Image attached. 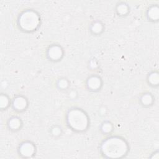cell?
<instances>
[{"label": "cell", "mask_w": 159, "mask_h": 159, "mask_svg": "<svg viewBox=\"0 0 159 159\" xmlns=\"http://www.w3.org/2000/svg\"><path fill=\"white\" fill-rule=\"evenodd\" d=\"M99 153L104 158H125L130 152V145L123 137L110 135L99 144Z\"/></svg>", "instance_id": "obj_1"}, {"label": "cell", "mask_w": 159, "mask_h": 159, "mask_svg": "<svg viewBox=\"0 0 159 159\" xmlns=\"http://www.w3.org/2000/svg\"><path fill=\"white\" fill-rule=\"evenodd\" d=\"M66 126L75 133H84L90 127V118L88 113L79 107L69 108L65 114Z\"/></svg>", "instance_id": "obj_2"}, {"label": "cell", "mask_w": 159, "mask_h": 159, "mask_svg": "<svg viewBox=\"0 0 159 159\" xmlns=\"http://www.w3.org/2000/svg\"><path fill=\"white\" fill-rule=\"evenodd\" d=\"M42 22L40 13L34 9H25L18 15L17 25L18 29L25 33H32L37 30Z\"/></svg>", "instance_id": "obj_3"}, {"label": "cell", "mask_w": 159, "mask_h": 159, "mask_svg": "<svg viewBox=\"0 0 159 159\" xmlns=\"http://www.w3.org/2000/svg\"><path fill=\"white\" fill-rule=\"evenodd\" d=\"M18 155L22 158H30L34 157L37 153L35 143L29 140L21 142L17 147Z\"/></svg>", "instance_id": "obj_4"}, {"label": "cell", "mask_w": 159, "mask_h": 159, "mask_svg": "<svg viewBox=\"0 0 159 159\" xmlns=\"http://www.w3.org/2000/svg\"><path fill=\"white\" fill-rule=\"evenodd\" d=\"M65 50L58 43H52L48 45L45 51L47 59L53 63L60 61L64 57Z\"/></svg>", "instance_id": "obj_5"}, {"label": "cell", "mask_w": 159, "mask_h": 159, "mask_svg": "<svg viewBox=\"0 0 159 159\" xmlns=\"http://www.w3.org/2000/svg\"><path fill=\"white\" fill-rule=\"evenodd\" d=\"M29 106L28 98L23 94H17L11 100V107L17 113H22L25 111Z\"/></svg>", "instance_id": "obj_6"}, {"label": "cell", "mask_w": 159, "mask_h": 159, "mask_svg": "<svg viewBox=\"0 0 159 159\" xmlns=\"http://www.w3.org/2000/svg\"><path fill=\"white\" fill-rule=\"evenodd\" d=\"M104 81L101 76L98 74H92L87 77L85 85L87 89L93 93L99 92L102 88Z\"/></svg>", "instance_id": "obj_7"}, {"label": "cell", "mask_w": 159, "mask_h": 159, "mask_svg": "<svg viewBox=\"0 0 159 159\" xmlns=\"http://www.w3.org/2000/svg\"><path fill=\"white\" fill-rule=\"evenodd\" d=\"M7 128L11 132H16L21 130L23 127V121L20 117L14 115L8 118L6 122Z\"/></svg>", "instance_id": "obj_8"}, {"label": "cell", "mask_w": 159, "mask_h": 159, "mask_svg": "<svg viewBox=\"0 0 159 159\" xmlns=\"http://www.w3.org/2000/svg\"><path fill=\"white\" fill-rule=\"evenodd\" d=\"M148 21L153 23L158 22L159 20V6L157 4L150 5L146 11L145 14Z\"/></svg>", "instance_id": "obj_9"}, {"label": "cell", "mask_w": 159, "mask_h": 159, "mask_svg": "<svg viewBox=\"0 0 159 159\" xmlns=\"http://www.w3.org/2000/svg\"><path fill=\"white\" fill-rule=\"evenodd\" d=\"M105 30V24L100 20H94L89 25V31L94 36L101 35Z\"/></svg>", "instance_id": "obj_10"}, {"label": "cell", "mask_w": 159, "mask_h": 159, "mask_svg": "<svg viewBox=\"0 0 159 159\" xmlns=\"http://www.w3.org/2000/svg\"><path fill=\"white\" fill-rule=\"evenodd\" d=\"M155 98L150 92H144L139 98V103L143 107H149L155 103Z\"/></svg>", "instance_id": "obj_11"}, {"label": "cell", "mask_w": 159, "mask_h": 159, "mask_svg": "<svg viewBox=\"0 0 159 159\" xmlns=\"http://www.w3.org/2000/svg\"><path fill=\"white\" fill-rule=\"evenodd\" d=\"M114 11L118 16L124 17L127 16L130 13V7L126 2L119 1L115 6Z\"/></svg>", "instance_id": "obj_12"}, {"label": "cell", "mask_w": 159, "mask_h": 159, "mask_svg": "<svg viewBox=\"0 0 159 159\" xmlns=\"http://www.w3.org/2000/svg\"><path fill=\"white\" fill-rule=\"evenodd\" d=\"M146 81L148 86L157 88L159 86V73L158 70L150 71L146 77Z\"/></svg>", "instance_id": "obj_13"}, {"label": "cell", "mask_w": 159, "mask_h": 159, "mask_svg": "<svg viewBox=\"0 0 159 159\" xmlns=\"http://www.w3.org/2000/svg\"><path fill=\"white\" fill-rule=\"evenodd\" d=\"M114 130V125L108 120L102 121L99 125V131L104 135H110Z\"/></svg>", "instance_id": "obj_14"}, {"label": "cell", "mask_w": 159, "mask_h": 159, "mask_svg": "<svg viewBox=\"0 0 159 159\" xmlns=\"http://www.w3.org/2000/svg\"><path fill=\"white\" fill-rule=\"evenodd\" d=\"M55 85L58 90L64 91L69 89L70 87V81L66 77H60L57 80Z\"/></svg>", "instance_id": "obj_15"}, {"label": "cell", "mask_w": 159, "mask_h": 159, "mask_svg": "<svg viewBox=\"0 0 159 159\" xmlns=\"http://www.w3.org/2000/svg\"><path fill=\"white\" fill-rule=\"evenodd\" d=\"M11 99L4 93L0 94V109L1 111L7 110L11 106Z\"/></svg>", "instance_id": "obj_16"}, {"label": "cell", "mask_w": 159, "mask_h": 159, "mask_svg": "<svg viewBox=\"0 0 159 159\" xmlns=\"http://www.w3.org/2000/svg\"><path fill=\"white\" fill-rule=\"evenodd\" d=\"M48 132L52 137L58 139L61 137L63 134V128L59 124H53L49 128Z\"/></svg>", "instance_id": "obj_17"}, {"label": "cell", "mask_w": 159, "mask_h": 159, "mask_svg": "<svg viewBox=\"0 0 159 159\" xmlns=\"http://www.w3.org/2000/svg\"><path fill=\"white\" fill-rule=\"evenodd\" d=\"M88 66L91 70H95L99 67V63H98V61H97V60L93 58V59L90 60V61H89Z\"/></svg>", "instance_id": "obj_18"}, {"label": "cell", "mask_w": 159, "mask_h": 159, "mask_svg": "<svg viewBox=\"0 0 159 159\" xmlns=\"http://www.w3.org/2000/svg\"><path fill=\"white\" fill-rule=\"evenodd\" d=\"M78 96V91L75 89H72L71 90L69 91L68 93V97L69 98H70L72 100H75Z\"/></svg>", "instance_id": "obj_19"}, {"label": "cell", "mask_w": 159, "mask_h": 159, "mask_svg": "<svg viewBox=\"0 0 159 159\" xmlns=\"http://www.w3.org/2000/svg\"><path fill=\"white\" fill-rule=\"evenodd\" d=\"M150 158H152V159H158L159 158V152L158 150H156L155 152H153L152 154H151V156L150 157Z\"/></svg>", "instance_id": "obj_20"}]
</instances>
